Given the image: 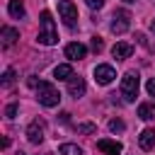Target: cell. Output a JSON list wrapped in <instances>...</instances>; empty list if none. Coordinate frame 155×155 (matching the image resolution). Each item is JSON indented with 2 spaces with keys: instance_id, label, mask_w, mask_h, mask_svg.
Instances as JSON below:
<instances>
[{
  "instance_id": "cell-5",
  "label": "cell",
  "mask_w": 155,
  "mask_h": 155,
  "mask_svg": "<svg viewBox=\"0 0 155 155\" xmlns=\"http://www.w3.org/2000/svg\"><path fill=\"white\" fill-rule=\"evenodd\" d=\"M111 31L114 34H124L128 27H131V15L126 12V10H116L114 12V17H111Z\"/></svg>"
},
{
  "instance_id": "cell-20",
  "label": "cell",
  "mask_w": 155,
  "mask_h": 155,
  "mask_svg": "<svg viewBox=\"0 0 155 155\" xmlns=\"http://www.w3.org/2000/svg\"><path fill=\"white\" fill-rule=\"evenodd\" d=\"M126 126H124V121L121 119H111L109 121V131H114V133H119V131H124Z\"/></svg>"
},
{
  "instance_id": "cell-23",
  "label": "cell",
  "mask_w": 155,
  "mask_h": 155,
  "mask_svg": "<svg viewBox=\"0 0 155 155\" xmlns=\"http://www.w3.org/2000/svg\"><path fill=\"white\" fill-rule=\"evenodd\" d=\"M87 2V7H92V10H99L102 5H104V0H85Z\"/></svg>"
},
{
  "instance_id": "cell-22",
  "label": "cell",
  "mask_w": 155,
  "mask_h": 155,
  "mask_svg": "<svg viewBox=\"0 0 155 155\" xmlns=\"http://www.w3.org/2000/svg\"><path fill=\"white\" fill-rule=\"evenodd\" d=\"M102 46H104L102 39L99 36H92V51H102Z\"/></svg>"
},
{
  "instance_id": "cell-19",
  "label": "cell",
  "mask_w": 155,
  "mask_h": 155,
  "mask_svg": "<svg viewBox=\"0 0 155 155\" xmlns=\"http://www.w3.org/2000/svg\"><path fill=\"white\" fill-rule=\"evenodd\" d=\"M75 131H78V133H94V131H97V126H94V124H78V126H75Z\"/></svg>"
},
{
  "instance_id": "cell-26",
  "label": "cell",
  "mask_w": 155,
  "mask_h": 155,
  "mask_svg": "<svg viewBox=\"0 0 155 155\" xmlns=\"http://www.w3.org/2000/svg\"><path fill=\"white\" fill-rule=\"evenodd\" d=\"M124 2H136V0H124Z\"/></svg>"
},
{
  "instance_id": "cell-14",
  "label": "cell",
  "mask_w": 155,
  "mask_h": 155,
  "mask_svg": "<svg viewBox=\"0 0 155 155\" xmlns=\"http://www.w3.org/2000/svg\"><path fill=\"white\" fill-rule=\"evenodd\" d=\"M138 116H140L143 121L155 119V102H143V104L138 107Z\"/></svg>"
},
{
  "instance_id": "cell-13",
  "label": "cell",
  "mask_w": 155,
  "mask_h": 155,
  "mask_svg": "<svg viewBox=\"0 0 155 155\" xmlns=\"http://www.w3.org/2000/svg\"><path fill=\"white\" fill-rule=\"evenodd\" d=\"M0 39H2V46H12V44L19 39V31H17L15 27H7V24H5V27L0 29Z\"/></svg>"
},
{
  "instance_id": "cell-9",
  "label": "cell",
  "mask_w": 155,
  "mask_h": 155,
  "mask_svg": "<svg viewBox=\"0 0 155 155\" xmlns=\"http://www.w3.org/2000/svg\"><path fill=\"white\" fill-rule=\"evenodd\" d=\"M85 56H87L85 44L73 41V44H68V46H65V58H70V61H80V58H85Z\"/></svg>"
},
{
  "instance_id": "cell-12",
  "label": "cell",
  "mask_w": 155,
  "mask_h": 155,
  "mask_svg": "<svg viewBox=\"0 0 155 155\" xmlns=\"http://www.w3.org/2000/svg\"><path fill=\"white\" fill-rule=\"evenodd\" d=\"M138 145L143 150H153L155 148V128H145L140 136H138Z\"/></svg>"
},
{
  "instance_id": "cell-7",
  "label": "cell",
  "mask_w": 155,
  "mask_h": 155,
  "mask_svg": "<svg viewBox=\"0 0 155 155\" xmlns=\"http://www.w3.org/2000/svg\"><path fill=\"white\" fill-rule=\"evenodd\" d=\"M27 138H29V143H41L44 140V121L41 119H34L27 126Z\"/></svg>"
},
{
  "instance_id": "cell-2",
  "label": "cell",
  "mask_w": 155,
  "mask_h": 155,
  "mask_svg": "<svg viewBox=\"0 0 155 155\" xmlns=\"http://www.w3.org/2000/svg\"><path fill=\"white\" fill-rule=\"evenodd\" d=\"M29 87L36 90V97H39V102H41L44 107H56V104L61 102V94H58V90H56L51 82H44V80L29 78Z\"/></svg>"
},
{
  "instance_id": "cell-6",
  "label": "cell",
  "mask_w": 155,
  "mask_h": 155,
  "mask_svg": "<svg viewBox=\"0 0 155 155\" xmlns=\"http://www.w3.org/2000/svg\"><path fill=\"white\" fill-rule=\"evenodd\" d=\"M114 78H116V70H114L111 65L102 63V65H97V68H94V80H97L99 85H109Z\"/></svg>"
},
{
  "instance_id": "cell-16",
  "label": "cell",
  "mask_w": 155,
  "mask_h": 155,
  "mask_svg": "<svg viewBox=\"0 0 155 155\" xmlns=\"http://www.w3.org/2000/svg\"><path fill=\"white\" fill-rule=\"evenodd\" d=\"M7 12L12 15V17H24V5H22V0H10V5H7Z\"/></svg>"
},
{
  "instance_id": "cell-24",
  "label": "cell",
  "mask_w": 155,
  "mask_h": 155,
  "mask_svg": "<svg viewBox=\"0 0 155 155\" xmlns=\"http://www.w3.org/2000/svg\"><path fill=\"white\" fill-rule=\"evenodd\" d=\"M145 87H148V94H150V97H155V78H153V80H148V85H145Z\"/></svg>"
},
{
  "instance_id": "cell-25",
  "label": "cell",
  "mask_w": 155,
  "mask_h": 155,
  "mask_svg": "<svg viewBox=\"0 0 155 155\" xmlns=\"http://www.w3.org/2000/svg\"><path fill=\"white\" fill-rule=\"evenodd\" d=\"M150 27H153V31H155V19H153V24H150Z\"/></svg>"
},
{
  "instance_id": "cell-3",
  "label": "cell",
  "mask_w": 155,
  "mask_h": 155,
  "mask_svg": "<svg viewBox=\"0 0 155 155\" xmlns=\"http://www.w3.org/2000/svg\"><path fill=\"white\" fill-rule=\"evenodd\" d=\"M138 87H140V78L138 73H126L124 80H121V97L126 102H136L138 97Z\"/></svg>"
},
{
  "instance_id": "cell-11",
  "label": "cell",
  "mask_w": 155,
  "mask_h": 155,
  "mask_svg": "<svg viewBox=\"0 0 155 155\" xmlns=\"http://www.w3.org/2000/svg\"><path fill=\"white\" fill-rule=\"evenodd\" d=\"M68 94H70V97H82V94H85V80L78 78V75H73V78L68 80Z\"/></svg>"
},
{
  "instance_id": "cell-1",
  "label": "cell",
  "mask_w": 155,
  "mask_h": 155,
  "mask_svg": "<svg viewBox=\"0 0 155 155\" xmlns=\"http://www.w3.org/2000/svg\"><path fill=\"white\" fill-rule=\"evenodd\" d=\"M58 41V31H56V22H53V15L48 10H44L39 15V44L44 46H53Z\"/></svg>"
},
{
  "instance_id": "cell-18",
  "label": "cell",
  "mask_w": 155,
  "mask_h": 155,
  "mask_svg": "<svg viewBox=\"0 0 155 155\" xmlns=\"http://www.w3.org/2000/svg\"><path fill=\"white\" fill-rule=\"evenodd\" d=\"M12 85H15V70L7 68L5 75H2V87H12Z\"/></svg>"
},
{
  "instance_id": "cell-4",
  "label": "cell",
  "mask_w": 155,
  "mask_h": 155,
  "mask_svg": "<svg viewBox=\"0 0 155 155\" xmlns=\"http://www.w3.org/2000/svg\"><path fill=\"white\" fill-rule=\"evenodd\" d=\"M58 12H61L65 27H68V29H75V24H78V7H75L70 0H61V2H58Z\"/></svg>"
},
{
  "instance_id": "cell-15",
  "label": "cell",
  "mask_w": 155,
  "mask_h": 155,
  "mask_svg": "<svg viewBox=\"0 0 155 155\" xmlns=\"http://www.w3.org/2000/svg\"><path fill=\"white\" fill-rule=\"evenodd\" d=\"M53 78H56V80H70V78H73V68H70L68 63H61V65H56Z\"/></svg>"
},
{
  "instance_id": "cell-10",
  "label": "cell",
  "mask_w": 155,
  "mask_h": 155,
  "mask_svg": "<svg viewBox=\"0 0 155 155\" xmlns=\"http://www.w3.org/2000/svg\"><path fill=\"white\" fill-rule=\"evenodd\" d=\"M131 53H133V46H131V44H126V41H119V44H114V46H111V56H114L116 61L131 58Z\"/></svg>"
},
{
  "instance_id": "cell-17",
  "label": "cell",
  "mask_w": 155,
  "mask_h": 155,
  "mask_svg": "<svg viewBox=\"0 0 155 155\" xmlns=\"http://www.w3.org/2000/svg\"><path fill=\"white\" fill-rule=\"evenodd\" d=\"M58 153H61V155H82V150H80L78 145H73V143H63V145L58 148Z\"/></svg>"
},
{
  "instance_id": "cell-8",
  "label": "cell",
  "mask_w": 155,
  "mask_h": 155,
  "mask_svg": "<svg viewBox=\"0 0 155 155\" xmlns=\"http://www.w3.org/2000/svg\"><path fill=\"white\" fill-rule=\"evenodd\" d=\"M97 150L102 155H121V143H116L111 138H102V140H97Z\"/></svg>"
},
{
  "instance_id": "cell-21",
  "label": "cell",
  "mask_w": 155,
  "mask_h": 155,
  "mask_svg": "<svg viewBox=\"0 0 155 155\" xmlns=\"http://www.w3.org/2000/svg\"><path fill=\"white\" fill-rule=\"evenodd\" d=\"M5 116H7V119H15V116H17V104H7Z\"/></svg>"
}]
</instances>
